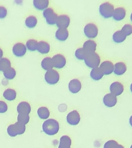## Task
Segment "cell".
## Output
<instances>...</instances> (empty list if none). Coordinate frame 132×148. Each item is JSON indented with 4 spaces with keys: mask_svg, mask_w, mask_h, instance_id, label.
<instances>
[{
    "mask_svg": "<svg viewBox=\"0 0 132 148\" xmlns=\"http://www.w3.org/2000/svg\"><path fill=\"white\" fill-rule=\"evenodd\" d=\"M130 20L131 21L132 23V12L131 13V16H130Z\"/></svg>",
    "mask_w": 132,
    "mask_h": 148,
    "instance_id": "b9f144b4",
    "label": "cell"
},
{
    "mask_svg": "<svg viewBox=\"0 0 132 148\" xmlns=\"http://www.w3.org/2000/svg\"><path fill=\"white\" fill-rule=\"evenodd\" d=\"M127 69V66L125 63L119 62L114 65L113 73L117 76H121L126 72Z\"/></svg>",
    "mask_w": 132,
    "mask_h": 148,
    "instance_id": "d6986e66",
    "label": "cell"
},
{
    "mask_svg": "<svg viewBox=\"0 0 132 148\" xmlns=\"http://www.w3.org/2000/svg\"><path fill=\"white\" fill-rule=\"evenodd\" d=\"M45 79L46 83L50 84H56L60 79L59 73L55 69H52L47 71L45 75Z\"/></svg>",
    "mask_w": 132,
    "mask_h": 148,
    "instance_id": "8992f818",
    "label": "cell"
},
{
    "mask_svg": "<svg viewBox=\"0 0 132 148\" xmlns=\"http://www.w3.org/2000/svg\"><path fill=\"white\" fill-rule=\"evenodd\" d=\"M98 27L94 23H88L85 26L84 33L86 36L88 38H96L98 35Z\"/></svg>",
    "mask_w": 132,
    "mask_h": 148,
    "instance_id": "52a82bcc",
    "label": "cell"
},
{
    "mask_svg": "<svg viewBox=\"0 0 132 148\" xmlns=\"http://www.w3.org/2000/svg\"><path fill=\"white\" fill-rule=\"evenodd\" d=\"M72 140L67 135H64L60 139V143L58 148H70Z\"/></svg>",
    "mask_w": 132,
    "mask_h": 148,
    "instance_id": "484cf974",
    "label": "cell"
},
{
    "mask_svg": "<svg viewBox=\"0 0 132 148\" xmlns=\"http://www.w3.org/2000/svg\"><path fill=\"white\" fill-rule=\"evenodd\" d=\"M97 44L94 40L89 39L85 42L82 48L86 53L88 54L95 52L97 48Z\"/></svg>",
    "mask_w": 132,
    "mask_h": 148,
    "instance_id": "ac0fdd59",
    "label": "cell"
},
{
    "mask_svg": "<svg viewBox=\"0 0 132 148\" xmlns=\"http://www.w3.org/2000/svg\"><path fill=\"white\" fill-rule=\"evenodd\" d=\"M82 84L79 80L74 79L69 82L68 84L69 91L72 93H77L80 91Z\"/></svg>",
    "mask_w": 132,
    "mask_h": 148,
    "instance_id": "9a60e30c",
    "label": "cell"
},
{
    "mask_svg": "<svg viewBox=\"0 0 132 148\" xmlns=\"http://www.w3.org/2000/svg\"><path fill=\"white\" fill-rule=\"evenodd\" d=\"M42 128L45 134L50 136H53L58 132L60 125L58 121L55 119H49L44 122Z\"/></svg>",
    "mask_w": 132,
    "mask_h": 148,
    "instance_id": "6da1fadb",
    "label": "cell"
},
{
    "mask_svg": "<svg viewBox=\"0 0 132 148\" xmlns=\"http://www.w3.org/2000/svg\"><path fill=\"white\" fill-rule=\"evenodd\" d=\"M130 148H132V144Z\"/></svg>",
    "mask_w": 132,
    "mask_h": 148,
    "instance_id": "7bdbcfd3",
    "label": "cell"
},
{
    "mask_svg": "<svg viewBox=\"0 0 132 148\" xmlns=\"http://www.w3.org/2000/svg\"><path fill=\"white\" fill-rule=\"evenodd\" d=\"M12 51L15 56H23L26 53V47L23 43L17 42L13 46Z\"/></svg>",
    "mask_w": 132,
    "mask_h": 148,
    "instance_id": "8fae6325",
    "label": "cell"
},
{
    "mask_svg": "<svg viewBox=\"0 0 132 148\" xmlns=\"http://www.w3.org/2000/svg\"><path fill=\"white\" fill-rule=\"evenodd\" d=\"M121 144H119L116 141L110 140L105 143L104 148H120Z\"/></svg>",
    "mask_w": 132,
    "mask_h": 148,
    "instance_id": "836d02e7",
    "label": "cell"
},
{
    "mask_svg": "<svg viewBox=\"0 0 132 148\" xmlns=\"http://www.w3.org/2000/svg\"><path fill=\"white\" fill-rule=\"evenodd\" d=\"M16 71L14 68L12 67H10L3 72L4 77L8 79H13L16 76Z\"/></svg>",
    "mask_w": 132,
    "mask_h": 148,
    "instance_id": "4dcf8cb0",
    "label": "cell"
},
{
    "mask_svg": "<svg viewBox=\"0 0 132 148\" xmlns=\"http://www.w3.org/2000/svg\"><path fill=\"white\" fill-rule=\"evenodd\" d=\"M37 23L38 20L36 17L32 15L28 16L25 20V25L29 28L34 27L36 25Z\"/></svg>",
    "mask_w": 132,
    "mask_h": 148,
    "instance_id": "f1b7e54d",
    "label": "cell"
},
{
    "mask_svg": "<svg viewBox=\"0 0 132 148\" xmlns=\"http://www.w3.org/2000/svg\"><path fill=\"white\" fill-rule=\"evenodd\" d=\"M38 42L34 39H30L26 42V46L28 49L31 51L37 50Z\"/></svg>",
    "mask_w": 132,
    "mask_h": 148,
    "instance_id": "1f68e13d",
    "label": "cell"
},
{
    "mask_svg": "<svg viewBox=\"0 0 132 148\" xmlns=\"http://www.w3.org/2000/svg\"><path fill=\"white\" fill-rule=\"evenodd\" d=\"M126 36L121 30L115 32L112 36V39L114 42L116 43H121L125 41L126 39Z\"/></svg>",
    "mask_w": 132,
    "mask_h": 148,
    "instance_id": "cb8c5ba5",
    "label": "cell"
},
{
    "mask_svg": "<svg viewBox=\"0 0 132 148\" xmlns=\"http://www.w3.org/2000/svg\"><path fill=\"white\" fill-rule=\"evenodd\" d=\"M31 107L30 104L28 102H21L17 105V111L18 114H30L31 113Z\"/></svg>",
    "mask_w": 132,
    "mask_h": 148,
    "instance_id": "2e32d148",
    "label": "cell"
},
{
    "mask_svg": "<svg viewBox=\"0 0 132 148\" xmlns=\"http://www.w3.org/2000/svg\"><path fill=\"white\" fill-rule=\"evenodd\" d=\"M10 67H11V63L9 59L6 58L0 59V71L4 72Z\"/></svg>",
    "mask_w": 132,
    "mask_h": 148,
    "instance_id": "f546056e",
    "label": "cell"
},
{
    "mask_svg": "<svg viewBox=\"0 0 132 148\" xmlns=\"http://www.w3.org/2000/svg\"><path fill=\"white\" fill-rule=\"evenodd\" d=\"M41 66L45 70L48 71L53 69V65L52 58L49 57L44 58L42 60Z\"/></svg>",
    "mask_w": 132,
    "mask_h": 148,
    "instance_id": "83f0119b",
    "label": "cell"
},
{
    "mask_svg": "<svg viewBox=\"0 0 132 148\" xmlns=\"http://www.w3.org/2000/svg\"><path fill=\"white\" fill-rule=\"evenodd\" d=\"M43 14L47 24L51 25L56 24L58 16L52 8H46L43 12Z\"/></svg>",
    "mask_w": 132,
    "mask_h": 148,
    "instance_id": "5b68a950",
    "label": "cell"
},
{
    "mask_svg": "<svg viewBox=\"0 0 132 148\" xmlns=\"http://www.w3.org/2000/svg\"><path fill=\"white\" fill-rule=\"evenodd\" d=\"M117 101L116 96L111 93L105 95L103 99L104 105L109 108L113 107L115 106L116 105Z\"/></svg>",
    "mask_w": 132,
    "mask_h": 148,
    "instance_id": "5bb4252c",
    "label": "cell"
},
{
    "mask_svg": "<svg viewBox=\"0 0 132 148\" xmlns=\"http://www.w3.org/2000/svg\"><path fill=\"white\" fill-rule=\"evenodd\" d=\"M26 127L25 125L16 122L9 125L7 128V131L8 135L11 137H15L17 135H22L25 132Z\"/></svg>",
    "mask_w": 132,
    "mask_h": 148,
    "instance_id": "7a4b0ae2",
    "label": "cell"
},
{
    "mask_svg": "<svg viewBox=\"0 0 132 148\" xmlns=\"http://www.w3.org/2000/svg\"><path fill=\"white\" fill-rule=\"evenodd\" d=\"M129 124L131 127H132V115L131 116L129 119Z\"/></svg>",
    "mask_w": 132,
    "mask_h": 148,
    "instance_id": "ab89813d",
    "label": "cell"
},
{
    "mask_svg": "<svg viewBox=\"0 0 132 148\" xmlns=\"http://www.w3.org/2000/svg\"><path fill=\"white\" fill-rule=\"evenodd\" d=\"M70 22V18L68 15L62 14L58 16L56 24L59 28L67 29Z\"/></svg>",
    "mask_w": 132,
    "mask_h": 148,
    "instance_id": "30bf717a",
    "label": "cell"
},
{
    "mask_svg": "<svg viewBox=\"0 0 132 148\" xmlns=\"http://www.w3.org/2000/svg\"><path fill=\"white\" fill-rule=\"evenodd\" d=\"M114 65L111 61H105L101 64L99 68L103 72L104 75H109L114 71Z\"/></svg>",
    "mask_w": 132,
    "mask_h": 148,
    "instance_id": "4fadbf2b",
    "label": "cell"
},
{
    "mask_svg": "<svg viewBox=\"0 0 132 148\" xmlns=\"http://www.w3.org/2000/svg\"><path fill=\"white\" fill-rule=\"evenodd\" d=\"M3 96L7 100L12 101L16 99L17 97V92L13 89L8 88L3 92Z\"/></svg>",
    "mask_w": 132,
    "mask_h": 148,
    "instance_id": "7402d4cb",
    "label": "cell"
},
{
    "mask_svg": "<svg viewBox=\"0 0 132 148\" xmlns=\"http://www.w3.org/2000/svg\"><path fill=\"white\" fill-rule=\"evenodd\" d=\"M34 8L39 10H45L49 4L48 0H35L33 1Z\"/></svg>",
    "mask_w": 132,
    "mask_h": 148,
    "instance_id": "d4e9b609",
    "label": "cell"
},
{
    "mask_svg": "<svg viewBox=\"0 0 132 148\" xmlns=\"http://www.w3.org/2000/svg\"><path fill=\"white\" fill-rule=\"evenodd\" d=\"M50 46L48 42L44 40L38 42L37 50L39 53L42 54H46L50 52Z\"/></svg>",
    "mask_w": 132,
    "mask_h": 148,
    "instance_id": "ffe728a7",
    "label": "cell"
},
{
    "mask_svg": "<svg viewBox=\"0 0 132 148\" xmlns=\"http://www.w3.org/2000/svg\"><path fill=\"white\" fill-rule=\"evenodd\" d=\"M121 31L127 36L132 34V25L130 24H126L122 28Z\"/></svg>",
    "mask_w": 132,
    "mask_h": 148,
    "instance_id": "d590c367",
    "label": "cell"
},
{
    "mask_svg": "<svg viewBox=\"0 0 132 148\" xmlns=\"http://www.w3.org/2000/svg\"><path fill=\"white\" fill-rule=\"evenodd\" d=\"M67 122L71 125H76L80 121V113L76 110H74L68 113L67 116Z\"/></svg>",
    "mask_w": 132,
    "mask_h": 148,
    "instance_id": "9c48e42d",
    "label": "cell"
},
{
    "mask_svg": "<svg viewBox=\"0 0 132 148\" xmlns=\"http://www.w3.org/2000/svg\"><path fill=\"white\" fill-rule=\"evenodd\" d=\"M53 67L57 69L63 68L66 64L65 57L62 54H55L52 58Z\"/></svg>",
    "mask_w": 132,
    "mask_h": 148,
    "instance_id": "ba28073f",
    "label": "cell"
},
{
    "mask_svg": "<svg viewBox=\"0 0 132 148\" xmlns=\"http://www.w3.org/2000/svg\"><path fill=\"white\" fill-rule=\"evenodd\" d=\"M114 10V6L109 2H105L101 3L99 8L100 14L102 17L105 18L112 17Z\"/></svg>",
    "mask_w": 132,
    "mask_h": 148,
    "instance_id": "277c9868",
    "label": "cell"
},
{
    "mask_svg": "<svg viewBox=\"0 0 132 148\" xmlns=\"http://www.w3.org/2000/svg\"><path fill=\"white\" fill-rule=\"evenodd\" d=\"M69 32L67 29L59 28L55 33V37L60 41H65L68 39Z\"/></svg>",
    "mask_w": 132,
    "mask_h": 148,
    "instance_id": "44dd1931",
    "label": "cell"
},
{
    "mask_svg": "<svg viewBox=\"0 0 132 148\" xmlns=\"http://www.w3.org/2000/svg\"><path fill=\"white\" fill-rule=\"evenodd\" d=\"M130 89L131 92L132 93V83L131 84L130 86Z\"/></svg>",
    "mask_w": 132,
    "mask_h": 148,
    "instance_id": "60d3db41",
    "label": "cell"
},
{
    "mask_svg": "<svg viewBox=\"0 0 132 148\" xmlns=\"http://www.w3.org/2000/svg\"><path fill=\"white\" fill-rule=\"evenodd\" d=\"M111 93L116 96L121 95L124 91V86L122 83L118 82H113L110 86Z\"/></svg>",
    "mask_w": 132,
    "mask_h": 148,
    "instance_id": "7c38bea8",
    "label": "cell"
},
{
    "mask_svg": "<svg viewBox=\"0 0 132 148\" xmlns=\"http://www.w3.org/2000/svg\"><path fill=\"white\" fill-rule=\"evenodd\" d=\"M8 110V105L6 102L0 100V113H4Z\"/></svg>",
    "mask_w": 132,
    "mask_h": 148,
    "instance_id": "8d00e7d4",
    "label": "cell"
},
{
    "mask_svg": "<svg viewBox=\"0 0 132 148\" xmlns=\"http://www.w3.org/2000/svg\"><path fill=\"white\" fill-rule=\"evenodd\" d=\"M84 62L89 68H96L99 66L100 58L99 55L96 52L88 53L85 58Z\"/></svg>",
    "mask_w": 132,
    "mask_h": 148,
    "instance_id": "3957f363",
    "label": "cell"
},
{
    "mask_svg": "<svg viewBox=\"0 0 132 148\" xmlns=\"http://www.w3.org/2000/svg\"><path fill=\"white\" fill-rule=\"evenodd\" d=\"M8 11L6 8L3 6L0 5V18H4L7 16Z\"/></svg>",
    "mask_w": 132,
    "mask_h": 148,
    "instance_id": "74e56055",
    "label": "cell"
},
{
    "mask_svg": "<svg viewBox=\"0 0 132 148\" xmlns=\"http://www.w3.org/2000/svg\"><path fill=\"white\" fill-rule=\"evenodd\" d=\"M3 55V51L2 49L0 48V59L2 58Z\"/></svg>",
    "mask_w": 132,
    "mask_h": 148,
    "instance_id": "f35d334b",
    "label": "cell"
},
{
    "mask_svg": "<svg viewBox=\"0 0 132 148\" xmlns=\"http://www.w3.org/2000/svg\"><path fill=\"white\" fill-rule=\"evenodd\" d=\"M37 114L40 119L46 120L49 117L50 112L49 110L45 106L39 108L37 111Z\"/></svg>",
    "mask_w": 132,
    "mask_h": 148,
    "instance_id": "4316f807",
    "label": "cell"
},
{
    "mask_svg": "<svg viewBox=\"0 0 132 148\" xmlns=\"http://www.w3.org/2000/svg\"><path fill=\"white\" fill-rule=\"evenodd\" d=\"M87 54L83 48H79L75 52V56L79 60H84Z\"/></svg>",
    "mask_w": 132,
    "mask_h": 148,
    "instance_id": "e575fe53",
    "label": "cell"
},
{
    "mask_svg": "<svg viewBox=\"0 0 132 148\" xmlns=\"http://www.w3.org/2000/svg\"><path fill=\"white\" fill-rule=\"evenodd\" d=\"M104 76V74L99 67L93 68L90 72V77L94 80H100Z\"/></svg>",
    "mask_w": 132,
    "mask_h": 148,
    "instance_id": "603a6c76",
    "label": "cell"
},
{
    "mask_svg": "<svg viewBox=\"0 0 132 148\" xmlns=\"http://www.w3.org/2000/svg\"><path fill=\"white\" fill-rule=\"evenodd\" d=\"M126 14V10L124 8L119 7L114 9L112 17L114 20L120 21L124 18Z\"/></svg>",
    "mask_w": 132,
    "mask_h": 148,
    "instance_id": "e0dca14e",
    "label": "cell"
},
{
    "mask_svg": "<svg viewBox=\"0 0 132 148\" xmlns=\"http://www.w3.org/2000/svg\"><path fill=\"white\" fill-rule=\"evenodd\" d=\"M30 120V117L28 114H18L17 120L18 122L24 125L27 124Z\"/></svg>",
    "mask_w": 132,
    "mask_h": 148,
    "instance_id": "d6a6232c",
    "label": "cell"
}]
</instances>
